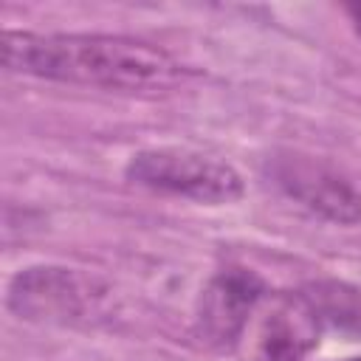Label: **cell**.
Here are the masks:
<instances>
[{
	"label": "cell",
	"instance_id": "3",
	"mask_svg": "<svg viewBox=\"0 0 361 361\" xmlns=\"http://www.w3.org/2000/svg\"><path fill=\"white\" fill-rule=\"evenodd\" d=\"M107 288L65 265H31L8 282L6 305L25 322L76 324L99 313Z\"/></svg>",
	"mask_w": 361,
	"mask_h": 361
},
{
	"label": "cell",
	"instance_id": "5",
	"mask_svg": "<svg viewBox=\"0 0 361 361\" xmlns=\"http://www.w3.org/2000/svg\"><path fill=\"white\" fill-rule=\"evenodd\" d=\"M268 296L265 279L243 265L217 271L200 290L195 333L212 350H234L248 327L251 313Z\"/></svg>",
	"mask_w": 361,
	"mask_h": 361
},
{
	"label": "cell",
	"instance_id": "6",
	"mask_svg": "<svg viewBox=\"0 0 361 361\" xmlns=\"http://www.w3.org/2000/svg\"><path fill=\"white\" fill-rule=\"evenodd\" d=\"M322 327L299 293H285L265 313L257 333L259 361H307L319 347Z\"/></svg>",
	"mask_w": 361,
	"mask_h": 361
},
{
	"label": "cell",
	"instance_id": "4",
	"mask_svg": "<svg viewBox=\"0 0 361 361\" xmlns=\"http://www.w3.org/2000/svg\"><path fill=\"white\" fill-rule=\"evenodd\" d=\"M268 175L282 195L310 214L336 226L361 223L358 186L327 161L302 152H279L268 161Z\"/></svg>",
	"mask_w": 361,
	"mask_h": 361
},
{
	"label": "cell",
	"instance_id": "1",
	"mask_svg": "<svg viewBox=\"0 0 361 361\" xmlns=\"http://www.w3.org/2000/svg\"><path fill=\"white\" fill-rule=\"evenodd\" d=\"M0 51L11 73L116 93H166L192 76L164 48L110 34L3 31Z\"/></svg>",
	"mask_w": 361,
	"mask_h": 361
},
{
	"label": "cell",
	"instance_id": "2",
	"mask_svg": "<svg viewBox=\"0 0 361 361\" xmlns=\"http://www.w3.org/2000/svg\"><path fill=\"white\" fill-rule=\"evenodd\" d=\"M124 178L147 192L186 197L206 206H228L245 195V180L228 161L189 147L138 149L130 155Z\"/></svg>",
	"mask_w": 361,
	"mask_h": 361
},
{
	"label": "cell",
	"instance_id": "7",
	"mask_svg": "<svg viewBox=\"0 0 361 361\" xmlns=\"http://www.w3.org/2000/svg\"><path fill=\"white\" fill-rule=\"evenodd\" d=\"M324 333H336L347 341H361V285L324 276L305 282L296 290Z\"/></svg>",
	"mask_w": 361,
	"mask_h": 361
},
{
	"label": "cell",
	"instance_id": "9",
	"mask_svg": "<svg viewBox=\"0 0 361 361\" xmlns=\"http://www.w3.org/2000/svg\"><path fill=\"white\" fill-rule=\"evenodd\" d=\"M347 361H361V355H358V358H347Z\"/></svg>",
	"mask_w": 361,
	"mask_h": 361
},
{
	"label": "cell",
	"instance_id": "8",
	"mask_svg": "<svg viewBox=\"0 0 361 361\" xmlns=\"http://www.w3.org/2000/svg\"><path fill=\"white\" fill-rule=\"evenodd\" d=\"M341 11L347 14V20H350L353 31L361 37V0H358V3H344V6H341Z\"/></svg>",
	"mask_w": 361,
	"mask_h": 361
}]
</instances>
